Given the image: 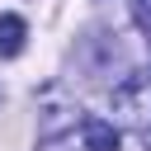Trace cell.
I'll list each match as a JSON object with an SVG mask.
<instances>
[{
  "instance_id": "cell-2",
  "label": "cell",
  "mask_w": 151,
  "mask_h": 151,
  "mask_svg": "<svg viewBox=\"0 0 151 151\" xmlns=\"http://www.w3.org/2000/svg\"><path fill=\"white\" fill-rule=\"evenodd\" d=\"M76 61H80V71L90 76V80H109L113 71H132L127 61H123V47H118V33H85V42H80V52H76Z\"/></svg>"
},
{
  "instance_id": "cell-3",
  "label": "cell",
  "mask_w": 151,
  "mask_h": 151,
  "mask_svg": "<svg viewBox=\"0 0 151 151\" xmlns=\"http://www.w3.org/2000/svg\"><path fill=\"white\" fill-rule=\"evenodd\" d=\"M80 142L85 151H118V127L109 118H80Z\"/></svg>"
},
{
  "instance_id": "cell-5",
  "label": "cell",
  "mask_w": 151,
  "mask_h": 151,
  "mask_svg": "<svg viewBox=\"0 0 151 151\" xmlns=\"http://www.w3.org/2000/svg\"><path fill=\"white\" fill-rule=\"evenodd\" d=\"M132 5V24L146 33V42H151V0H127Z\"/></svg>"
},
{
  "instance_id": "cell-4",
  "label": "cell",
  "mask_w": 151,
  "mask_h": 151,
  "mask_svg": "<svg viewBox=\"0 0 151 151\" xmlns=\"http://www.w3.org/2000/svg\"><path fill=\"white\" fill-rule=\"evenodd\" d=\"M24 38H28V24L19 14H0V57H19Z\"/></svg>"
},
{
  "instance_id": "cell-1",
  "label": "cell",
  "mask_w": 151,
  "mask_h": 151,
  "mask_svg": "<svg viewBox=\"0 0 151 151\" xmlns=\"http://www.w3.org/2000/svg\"><path fill=\"white\" fill-rule=\"evenodd\" d=\"M109 104H113V118L123 127H132L137 137L151 142V66H132L109 90Z\"/></svg>"
}]
</instances>
